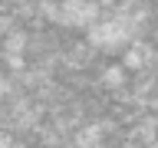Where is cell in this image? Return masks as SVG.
Listing matches in <instances>:
<instances>
[{"label": "cell", "instance_id": "277c9868", "mask_svg": "<svg viewBox=\"0 0 158 148\" xmlns=\"http://www.w3.org/2000/svg\"><path fill=\"white\" fill-rule=\"evenodd\" d=\"M142 59H148V49H145V46H132V49H128V56H125V66L135 69Z\"/></svg>", "mask_w": 158, "mask_h": 148}, {"label": "cell", "instance_id": "3957f363", "mask_svg": "<svg viewBox=\"0 0 158 148\" xmlns=\"http://www.w3.org/2000/svg\"><path fill=\"white\" fill-rule=\"evenodd\" d=\"M102 79H106V86L118 89L122 82H125V69H122V66H112V69H106V72H102Z\"/></svg>", "mask_w": 158, "mask_h": 148}, {"label": "cell", "instance_id": "7a4b0ae2", "mask_svg": "<svg viewBox=\"0 0 158 148\" xmlns=\"http://www.w3.org/2000/svg\"><path fill=\"white\" fill-rule=\"evenodd\" d=\"M66 27H92L96 23V3L92 0H63L59 10H49Z\"/></svg>", "mask_w": 158, "mask_h": 148}, {"label": "cell", "instance_id": "6da1fadb", "mask_svg": "<svg viewBox=\"0 0 158 148\" xmlns=\"http://www.w3.org/2000/svg\"><path fill=\"white\" fill-rule=\"evenodd\" d=\"M132 33H135V27L128 23V20H99V23H92L89 27V39H92V46L99 49H118L125 46L128 39H132Z\"/></svg>", "mask_w": 158, "mask_h": 148}]
</instances>
